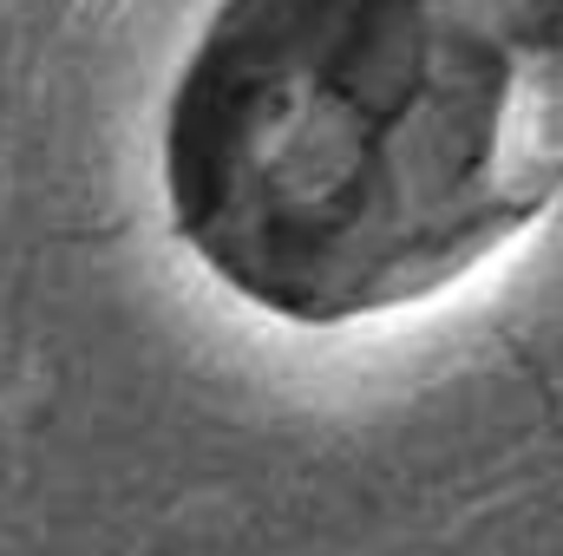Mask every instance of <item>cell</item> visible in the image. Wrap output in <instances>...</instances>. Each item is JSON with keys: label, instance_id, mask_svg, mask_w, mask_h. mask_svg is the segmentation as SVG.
Here are the masks:
<instances>
[{"label": "cell", "instance_id": "obj_1", "mask_svg": "<svg viewBox=\"0 0 563 556\" xmlns=\"http://www.w3.org/2000/svg\"><path fill=\"white\" fill-rule=\"evenodd\" d=\"M432 7L459 33H478V40H525L563 13V0H432Z\"/></svg>", "mask_w": 563, "mask_h": 556}]
</instances>
